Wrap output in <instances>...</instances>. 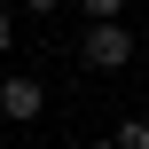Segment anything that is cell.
I'll return each mask as SVG.
<instances>
[{
    "label": "cell",
    "mask_w": 149,
    "mask_h": 149,
    "mask_svg": "<svg viewBox=\"0 0 149 149\" xmlns=\"http://www.w3.org/2000/svg\"><path fill=\"white\" fill-rule=\"evenodd\" d=\"M86 8V24H126V0H79Z\"/></svg>",
    "instance_id": "cell-4"
},
{
    "label": "cell",
    "mask_w": 149,
    "mask_h": 149,
    "mask_svg": "<svg viewBox=\"0 0 149 149\" xmlns=\"http://www.w3.org/2000/svg\"><path fill=\"white\" fill-rule=\"evenodd\" d=\"M110 141H118V149H149V118H118Z\"/></svg>",
    "instance_id": "cell-3"
},
{
    "label": "cell",
    "mask_w": 149,
    "mask_h": 149,
    "mask_svg": "<svg viewBox=\"0 0 149 149\" xmlns=\"http://www.w3.org/2000/svg\"><path fill=\"white\" fill-rule=\"evenodd\" d=\"M39 110H47V79H39V71H8V79H0V118L39 126Z\"/></svg>",
    "instance_id": "cell-2"
},
{
    "label": "cell",
    "mask_w": 149,
    "mask_h": 149,
    "mask_svg": "<svg viewBox=\"0 0 149 149\" xmlns=\"http://www.w3.org/2000/svg\"><path fill=\"white\" fill-rule=\"evenodd\" d=\"M86 149H118V141H86Z\"/></svg>",
    "instance_id": "cell-7"
},
{
    "label": "cell",
    "mask_w": 149,
    "mask_h": 149,
    "mask_svg": "<svg viewBox=\"0 0 149 149\" xmlns=\"http://www.w3.org/2000/svg\"><path fill=\"white\" fill-rule=\"evenodd\" d=\"M134 47H141V39H134L126 24H86V31H79V63H86V71H126Z\"/></svg>",
    "instance_id": "cell-1"
},
{
    "label": "cell",
    "mask_w": 149,
    "mask_h": 149,
    "mask_svg": "<svg viewBox=\"0 0 149 149\" xmlns=\"http://www.w3.org/2000/svg\"><path fill=\"white\" fill-rule=\"evenodd\" d=\"M8 47H16V16L0 8V55H8Z\"/></svg>",
    "instance_id": "cell-6"
},
{
    "label": "cell",
    "mask_w": 149,
    "mask_h": 149,
    "mask_svg": "<svg viewBox=\"0 0 149 149\" xmlns=\"http://www.w3.org/2000/svg\"><path fill=\"white\" fill-rule=\"evenodd\" d=\"M16 8H24V16H39V24H47V16H55V8H63V0H16Z\"/></svg>",
    "instance_id": "cell-5"
}]
</instances>
